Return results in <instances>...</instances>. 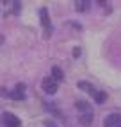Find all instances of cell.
Masks as SVG:
<instances>
[{"label":"cell","mask_w":121,"mask_h":127,"mask_svg":"<svg viewBox=\"0 0 121 127\" xmlns=\"http://www.w3.org/2000/svg\"><path fill=\"white\" fill-rule=\"evenodd\" d=\"M121 125V115L114 113V115H109L105 120H103V127H118Z\"/></svg>","instance_id":"cell-6"},{"label":"cell","mask_w":121,"mask_h":127,"mask_svg":"<svg viewBox=\"0 0 121 127\" xmlns=\"http://www.w3.org/2000/svg\"><path fill=\"white\" fill-rule=\"evenodd\" d=\"M39 22H41L43 27H45V34L50 36L52 34V22H50V16H48V9H46V7H41V9H39Z\"/></svg>","instance_id":"cell-2"},{"label":"cell","mask_w":121,"mask_h":127,"mask_svg":"<svg viewBox=\"0 0 121 127\" xmlns=\"http://www.w3.org/2000/svg\"><path fill=\"white\" fill-rule=\"evenodd\" d=\"M45 127H59V125H57L54 120H46V122H45Z\"/></svg>","instance_id":"cell-12"},{"label":"cell","mask_w":121,"mask_h":127,"mask_svg":"<svg viewBox=\"0 0 121 127\" xmlns=\"http://www.w3.org/2000/svg\"><path fill=\"white\" fill-rule=\"evenodd\" d=\"M75 107H77V111H79V122H80V125L89 127V125L93 124V118H94L91 106L85 102V100H77V102H75Z\"/></svg>","instance_id":"cell-1"},{"label":"cell","mask_w":121,"mask_h":127,"mask_svg":"<svg viewBox=\"0 0 121 127\" xmlns=\"http://www.w3.org/2000/svg\"><path fill=\"white\" fill-rule=\"evenodd\" d=\"M73 56H75V57H79V56H80V48H79V47H75V48H73Z\"/></svg>","instance_id":"cell-13"},{"label":"cell","mask_w":121,"mask_h":127,"mask_svg":"<svg viewBox=\"0 0 121 127\" xmlns=\"http://www.w3.org/2000/svg\"><path fill=\"white\" fill-rule=\"evenodd\" d=\"M105 100H107V93H105V91H100V90H98V93L94 95V102H96V104H103Z\"/></svg>","instance_id":"cell-11"},{"label":"cell","mask_w":121,"mask_h":127,"mask_svg":"<svg viewBox=\"0 0 121 127\" xmlns=\"http://www.w3.org/2000/svg\"><path fill=\"white\" fill-rule=\"evenodd\" d=\"M21 11V4H20V0H11V13L14 16H18Z\"/></svg>","instance_id":"cell-9"},{"label":"cell","mask_w":121,"mask_h":127,"mask_svg":"<svg viewBox=\"0 0 121 127\" xmlns=\"http://www.w3.org/2000/svg\"><path fill=\"white\" fill-rule=\"evenodd\" d=\"M91 9V0H77V11L79 13H87Z\"/></svg>","instance_id":"cell-8"},{"label":"cell","mask_w":121,"mask_h":127,"mask_svg":"<svg viewBox=\"0 0 121 127\" xmlns=\"http://www.w3.org/2000/svg\"><path fill=\"white\" fill-rule=\"evenodd\" d=\"M2 122H4V127H21V120L9 111H5L2 115Z\"/></svg>","instance_id":"cell-3"},{"label":"cell","mask_w":121,"mask_h":127,"mask_svg":"<svg viewBox=\"0 0 121 127\" xmlns=\"http://www.w3.org/2000/svg\"><path fill=\"white\" fill-rule=\"evenodd\" d=\"M118 127H121V125H118Z\"/></svg>","instance_id":"cell-14"},{"label":"cell","mask_w":121,"mask_h":127,"mask_svg":"<svg viewBox=\"0 0 121 127\" xmlns=\"http://www.w3.org/2000/svg\"><path fill=\"white\" fill-rule=\"evenodd\" d=\"M25 88H27V86H25L23 82H18V84H16V88L9 93V97L13 100H23L25 98Z\"/></svg>","instance_id":"cell-5"},{"label":"cell","mask_w":121,"mask_h":127,"mask_svg":"<svg viewBox=\"0 0 121 127\" xmlns=\"http://www.w3.org/2000/svg\"><path fill=\"white\" fill-rule=\"evenodd\" d=\"M41 86H43V90H45L48 95H54V93L57 91V79L55 77H45L41 81Z\"/></svg>","instance_id":"cell-4"},{"label":"cell","mask_w":121,"mask_h":127,"mask_svg":"<svg viewBox=\"0 0 121 127\" xmlns=\"http://www.w3.org/2000/svg\"><path fill=\"white\" fill-rule=\"evenodd\" d=\"M77 86H79L80 90H84L85 93H89V95H91L93 98H94V95H96V93H98V90L94 88V86H93L91 82H87V81H79V82H77Z\"/></svg>","instance_id":"cell-7"},{"label":"cell","mask_w":121,"mask_h":127,"mask_svg":"<svg viewBox=\"0 0 121 127\" xmlns=\"http://www.w3.org/2000/svg\"><path fill=\"white\" fill-rule=\"evenodd\" d=\"M52 77H55L57 81H64V73L59 66H52Z\"/></svg>","instance_id":"cell-10"}]
</instances>
